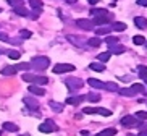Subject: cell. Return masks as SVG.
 Segmentation results:
<instances>
[{"instance_id":"obj_1","label":"cell","mask_w":147,"mask_h":136,"mask_svg":"<svg viewBox=\"0 0 147 136\" xmlns=\"http://www.w3.org/2000/svg\"><path fill=\"white\" fill-rule=\"evenodd\" d=\"M65 84L69 91H78V89H81L82 86H84V84H82V79L76 78V76H68V78L65 79Z\"/></svg>"},{"instance_id":"obj_2","label":"cell","mask_w":147,"mask_h":136,"mask_svg":"<svg viewBox=\"0 0 147 136\" xmlns=\"http://www.w3.org/2000/svg\"><path fill=\"white\" fill-rule=\"evenodd\" d=\"M29 65H31V68H36V70H45L50 65V60L47 57H36V58H32V62Z\"/></svg>"},{"instance_id":"obj_3","label":"cell","mask_w":147,"mask_h":136,"mask_svg":"<svg viewBox=\"0 0 147 136\" xmlns=\"http://www.w3.org/2000/svg\"><path fill=\"white\" fill-rule=\"evenodd\" d=\"M66 71H74V66L69 65V63H58V65L53 66V73H57V75H61Z\"/></svg>"},{"instance_id":"obj_4","label":"cell","mask_w":147,"mask_h":136,"mask_svg":"<svg viewBox=\"0 0 147 136\" xmlns=\"http://www.w3.org/2000/svg\"><path fill=\"white\" fill-rule=\"evenodd\" d=\"M121 125L125 128H134V127H138L139 122L136 117H131V115H126V117H123L121 118Z\"/></svg>"},{"instance_id":"obj_5","label":"cell","mask_w":147,"mask_h":136,"mask_svg":"<svg viewBox=\"0 0 147 136\" xmlns=\"http://www.w3.org/2000/svg\"><path fill=\"white\" fill-rule=\"evenodd\" d=\"M55 130H57V127L53 125L52 120H47V122H44L39 125V131H42V133H52Z\"/></svg>"},{"instance_id":"obj_6","label":"cell","mask_w":147,"mask_h":136,"mask_svg":"<svg viewBox=\"0 0 147 136\" xmlns=\"http://www.w3.org/2000/svg\"><path fill=\"white\" fill-rule=\"evenodd\" d=\"M76 24H78L81 29H86V31H91L92 28H94L92 20H78V21H76Z\"/></svg>"},{"instance_id":"obj_7","label":"cell","mask_w":147,"mask_h":136,"mask_svg":"<svg viewBox=\"0 0 147 136\" xmlns=\"http://www.w3.org/2000/svg\"><path fill=\"white\" fill-rule=\"evenodd\" d=\"M87 84L94 89H104L105 88V83L104 81H100V79H95V78H89L87 79Z\"/></svg>"},{"instance_id":"obj_8","label":"cell","mask_w":147,"mask_h":136,"mask_svg":"<svg viewBox=\"0 0 147 136\" xmlns=\"http://www.w3.org/2000/svg\"><path fill=\"white\" fill-rule=\"evenodd\" d=\"M28 91H29L31 94H34V96H44V94H45V89L40 88V86H36V84H31L29 88H28Z\"/></svg>"},{"instance_id":"obj_9","label":"cell","mask_w":147,"mask_h":136,"mask_svg":"<svg viewBox=\"0 0 147 136\" xmlns=\"http://www.w3.org/2000/svg\"><path fill=\"white\" fill-rule=\"evenodd\" d=\"M24 104H26L31 110H37V109H39L37 101H36V99H32V97H24Z\"/></svg>"},{"instance_id":"obj_10","label":"cell","mask_w":147,"mask_h":136,"mask_svg":"<svg viewBox=\"0 0 147 136\" xmlns=\"http://www.w3.org/2000/svg\"><path fill=\"white\" fill-rule=\"evenodd\" d=\"M134 24L139 28V29H147V20L142 16H138V18H134Z\"/></svg>"},{"instance_id":"obj_11","label":"cell","mask_w":147,"mask_h":136,"mask_svg":"<svg viewBox=\"0 0 147 136\" xmlns=\"http://www.w3.org/2000/svg\"><path fill=\"white\" fill-rule=\"evenodd\" d=\"M16 71L18 70L15 68V65H8V66H3V70L0 71V73H2L3 76H11V75H15Z\"/></svg>"},{"instance_id":"obj_12","label":"cell","mask_w":147,"mask_h":136,"mask_svg":"<svg viewBox=\"0 0 147 136\" xmlns=\"http://www.w3.org/2000/svg\"><path fill=\"white\" fill-rule=\"evenodd\" d=\"M118 92H120L121 96H126V97H133L134 94H136V92L133 91V88H120Z\"/></svg>"},{"instance_id":"obj_13","label":"cell","mask_w":147,"mask_h":136,"mask_svg":"<svg viewBox=\"0 0 147 136\" xmlns=\"http://www.w3.org/2000/svg\"><path fill=\"white\" fill-rule=\"evenodd\" d=\"M91 70L94 71H100V73H104L105 71V65L104 63H99V62H94V63H91V66H89Z\"/></svg>"},{"instance_id":"obj_14","label":"cell","mask_w":147,"mask_h":136,"mask_svg":"<svg viewBox=\"0 0 147 136\" xmlns=\"http://www.w3.org/2000/svg\"><path fill=\"white\" fill-rule=\"evenodd\" d=\"M94 114H99V115H102V117H110V115H112V110L104 109V107H95Z\"/></svg>"},{"instance_id":"obj_15","label":"cell","mask_w":147,"mask_h":136,"mask_svg":"<svg viewBox=\"0 0 147 136\" xmlns=\"http://www.w3.org/2000/svg\"><path fill=\"white\" fill-rule=\"evenodd\" d=\"M105 44H107L108 47H110V45H118L120 44V39H118V37H113V36H107V37H105Z\"/></svg>"},{"instance_id":"obj_16","label":"cell","mask_w":147,"mask_h":136,"mask_svg":"<svg viewBox=\"0 0 147 136\" xmlns=\"http://www.w3.org/2000/svg\"><path fill=\"white\" fill-rule=\"evenodd\" d=\"M13 12L16 15H20V16H28V15H29V12H28L26 7H15Z\"/></svg>"},{"instance_id":"obj_17","label":"cell","mask_w":147,"mask_h":136,"mask_svg":"<svg viewBox=\"0 0 147 136\" xmlns=\"http://www.w3.org/2000/svg\"><path fill=\"white\" fill-rule=\"evenodd\" d=\"M31 8H34L36 12H42V2L40 0H29Z\"/></svg>"},{"instance_id":"obj_18","label":"cell","mask_w":147,"mask_h":136,"mask_svg":"<svg viewBox=\"0 0 147 136\" xmlns=\"http://www.w3.org/2000/svg\"><path fill=\"white\" fill-rule=\"evenodd\" d=\"M84 99H87L89 102H99L100 101V96L97 92H89L87 96H84Z\"/></svg>"},{"instance_id":"obj_19","label":"cell","mask_w":147,"mask_h":136,"mask_svg":"<svg viewBox=\"0 0 147 136\" xmlns=\"http://www.w3.org/2000/svg\"><path fill=\"white\" fill-rule=\"evenodd\" d=\"M82 101H84V97H68V99H66V104H71V106H79Z\"/></svg>"},{"instance_id":"obj_20","label":"cell","mask_w":147,"mask_h":136,"mask_svg":"<svg viewBox=\"0 0 147 136\" xmlns=\"http://www.w3.org/2000/svg\"><path fill=\"white\" fill-rule=\"evenodd\" d=\"M3 130H7V131H18V125H15V123H10V122H5L3 123Z\"/></svg>"},{"instance_id":"obj_21","label":"cell","mask_w":147,"mask_h":136,"mask_svg":"<svg viewBox=\"0 0 147 136\" xmlns=\"http://www.w3.org/2000/svg\"><path fill=\"white\" fill-rule=\"evenodd\" d=\"M49 79L45 76H32V84H47Z\"/></svg>"},{"instance_id":"obj_22","label":"cell","mask_w":147,"mask_h":136,"mask_svg":"<svg viewBox=\"0 0 147 136\" xmlns=\"http://www.w3.org/2000/svg\"><path fill=\"white\" fill-rule=\"evenodd\" d=\"M117 135V130L115 128H107V130H102L97 136H115Z\"/></svg>"},{"instance_id":"obj_23","label":"cell","mask_w":147,"mask_h":136,"mask_svg":"<svg viewBox=\"0 0 147 136\" xmlns=\"http://www.w3.org/2000/svg\"><path fill=\"white\" fill-rule=\"evenodd\" d=\"M91 15H94V16H105V15H108V13H107L105 8H92Z\"/></svg>"},{"instance_id":"obj_24","label":"cell","mask_w":147,"mask_h":136,"mask_svg":"<svg viewBox=\"0 0 147 136\" xmlns=\"http://www.w3.org/2000/svg\"><path fill=\"white\" fill-rule=\"evenodd\" d=\"M104 89H107V91H112V92H118V84L117 83H112V81H108V83H105V88Z\"/></svg>"},{"instance_id":"obj_25","label":"cell","mask_w":147,"mask_h":136,"mask_svg":"<svg viewBox=\"0 0 147 136\" xmlns=\"http://www.w3.org/2000/svg\"><path fill=\"white\" fill-rule=\"evenodd\" d=\"M108 52L110 53H123L125 52V47H123V45H110V50H108Z\"/></svg>"},{"instance_id":"obj_26","label":"cell","mask_w":147,"mask_h":136,"mask_svg":"<svg viewBox=\"0 0 147 136\" xmlns=\"http://www.w3.org/2000/svg\"><path fill=\"white\" fill-rule=\"evenodd\" d=\"M49 106L52 107L55 112H61L63 110V104H60V102H55V101H50L49 102Z\"/></svg>"},{"instance_id":"obj_27","label":"cell","mask_w":147,"mask_h":136,"mask_svg":"<svg viewBox=\"0 0 147 136\" xmlns=\"http://www.w3.org/2000/svg\"><path fill=\"white\" fill-rule=\"evenodd\" d=\"M133 42L136 45H144V44H146V37H144V36H134Z\"/></svg>"},{"instance_id":"obj_28","label":"cell","mask_w":147,"mask_h":136,"mask_svg":"<svg viewBox=\"0 0 147 136\" xmlns=\"http://www.w3.org/2000/svg\"><path fill=\"white\" fill-rule=\"evenodd\" d=\"M139 76L144 79V83H147V66H139Z\"/></svg>"},{"instance_id":"obj_29","label":"cell","mask_w":147,"mask_h":136,"mask_svg":"<svg viewBox=\"0 0 147 136\" xmlns=\"http://www.w3.org/2000/svg\"><path fill=\"white\" fill-rule=\"evenodd\" d=\"M110 55H112L110 52H102V53H99V57H97V58H99L100 63H105V62L110 58Z\"/></svg>"},{"instance_id":"obj_30","label":"cell","mask_w":147,"mask_h":136,"mask_svg":"<svg viewBox=\"0 0 147 136\" xmlns=\"http://www.w3.org/2000/svg\"><path fill=\"white\" fill-rule=\"evenodd\" d=\"M87 44L91 45V47H99V45L102 44V41H100L99 37H92V39L87 41Z\"/></svg>"},{"instance_id":"obj_31","label":"cell","mask_w":147,"mask_h":136,"mask_svg":"<svg viewBox=\"0 0 147 136\" xmlns=\"http://www.w3.org/2000/svg\"><path fill=\"white\" fill-rule=\"evenodd\" d=\"M107 16H108V15H105V16H97L92 23H94V24H105V23H108Z\"/></svg>"},{"instance_id":"obj_32","label":"cell","mask_w":147,"mask_h":136,"mask_svg":"<svg viewBox=\"0 0 147 136\" xmlns=\"http://www.w3.org/2000/svg\"><path fill=\"white\" fill-rule=\"evenodd\" d=\"M20 36H21L23 39H29L31 36H32V32H31L29 29H21L20 31Z\"/></svg>"},{"instance_id":"obj_33","label":"cell","mask_w":147,"mask_h":136,"mask_svg":"<svg viewBox=\"0 0 147 136\" xmlns=\"http://www.w3.org/2000/svg\"><path fill=\"white\" fill-rule=\"evenodd\" d=\"M7 55H8L10 58H20V57H21V53L18 52V50H8Z\"/></svg>"},{"instance_id":"obj_34","label":"cell","mask_w":147,"mask_h":136,"mask_svg":"<svg viewBox=\"0 0 147 136\" xmlns=\"http://www.w3.org/2000/svg\"><path fill=\"white\" fill-rule=\"evenodd\" d=\"M113 29H115V31H125L126 29V24H125V23H115V24H113Z\"/></svg>"},{"instance_id":"obj_35","label":"cell","mask_w":147,"mask_h":136,"mask_svg":"<svg viewBox=\"0 0 147 136\" xmlns=\"http://www.w3.org/2000/svg\"><path fill=\"white\" fill-rule=\"evenodd\" d=\"M15 68H16V70H29L31 65H29V63H24V62H23V63H18V65H15Z\"/></svg>"},{"instance_id":"obj_36","label":"cell","mask_w":147,"mask_h":136,"mask_svg":"<svg viewBox=\"0 0 147 136\" xmlns=\"http://www.w3.org/2000/svg\"><path fill=\"white\" fill-rule=\"evenodd\" d=\"M68 39L71 41V42H74V44H76V47H81L82 39H78V37H74V36H68Z\"/></svg>"},{"instance_id":"obj_37","label":"cell","mask_w":147,"mask_h":136,"mask_svg":"<svg viewBox=\"0 0 147 136\" xmlns=\"http://www.w3.org/2000/svg\"><path fill=\"white\" fill-rule=\"evenodd\" d=\"M107 32H110V28H107V26H105V28H99V29H97V34H99V36H105Z\"/></svg>"},{"instance_id":"obj_38","label":"cell","mask_w":147,"mask_h":136,"mask_svg":"<svg viewBox=\"0 0 147 136\" xmlns=\"http://www.w3.org/2000/svg\"><path fill=\"white\" fill-rule=\"evenodd\" d=\"M131 88H133L134 92H144V86H142V84H133Z\"/></svg>"},{"instance_id":"obj_39","label":"cell","mask_w":147,"mask_h":136,"mask_svg":"<svg viewBox=\"0 0 147 136\" xmlns=\"http://www.w3.org/2000/svg\"><path fill=\"white\" fill-rule=\"evenodd\" d=\"M32 73H24V75H23V79H24V81H26V83H32Z\"/></svg>"},{"instance_id":"obj_40","label":"cell","mask_w":147,"mask_h":136,"mask_svg":"<svg viewBox=\"0 0 147 136\" xmlns=\"http://www.w3.org/2000/svg\"><path fill=\"white\" fill-rule=\"evenodd\" d=\"M8 3L13 5V8H15V7H23V2H21V0H8Z\"/></svg>"},{"instance_id":"obj_41","label":"cell","mask_w":147,"mask_h":136,"mask_svg":"<svg viewBox=\"0 0 147 136\" xmlns=\"http://www.w3.org/2000/svg\"><path fill=\"white\" fill-rule=\"evenodd\" d=\"M136 118L138 120H146L147 118V112H138V114H136Z\"/></svg>"},{"instance_id":"obj_42","label":"cell","mask_w":147,"mask_h":136,"mask_svg":"<svg viewBox=\"0 0 147 136\" xmlns=\"http://www.w3.org/2000/svg\"><path fill=\"white\" fill-rule=\"evenodd\" d=\"M136 3L141 5V7H147V0H136Z\"/></svg>"},{"instance_id":"obj_43","label":"cell","mask_w":147,"mask_h":136,"mask_svg":"<svg viewBox=\"0 0 147 136\" xmlns=\"http://www.w3.org/2000/svg\"><path fill=\"white\" fill-rule=\"evenodd\" d=\"M0 41H8V36L5 32H0Z\"/></svg>"},{"instance_id":"obj_44","label":"cell","mask_w":147,"mask_h":136,"mask_svg":"<svg viewBox=\"0 0 147 136\" xmlns=\"http://www.w3.org/2000/svg\"><path fill=\"white\" fill-rule=\"evenodd\" d=\"M81 135H82V136H89V131H86V130H82V131H81Z\"/></svg>"},{"instance_id":"obj_45","label":"cell","mask_w":147,"mask_h":136,"mask_svg":"<svg viewBox=\"0 0 147 136\" xmlns=\"http://www.w3.org/2000/svg\"><path fill=\"white\" fill-rule=\"evenodd\" d=\"M87 2H89V3H91V5H94V3H97L99 0H87Z\"/></svg>"},{"instance_id":"obj_46","label":"cell","mask_w":147,"mask_h":136,"mask_svg":"<svg viewBox=\"0 0 147 136\" xmlns=\"http://www.w3.org/2000/svg\"><path fill=\"white\" fill-rule=\"evenodd\" d=\"M65 2H68V3H76V0H65Z\"/></svg>"},{"instance_id":"obj_47","label":"cell","mask_w":147,"mask_h":136,"mask_svg":"<svg viewBox=\"0 0 147 136\" xmlns=\"http://www.w3.org/2000/svg\"><path fill=\"white\" fill-rule=\"evenodd\" d=\"M146 47H147V41H146Z\"/></svg>"},{"instance_id":"obj_48","label":"cell","mask_w":147,"mask_h":136,"mask_svg":"<svg viewBox=\"0 0 147 136\" xmlns=\"http://www.w3.org/2000/svg\"><path fill=\"white\" fill-rule=\"evenodd\" d=\"M0 136H2V131H0Z\"/></svg>"},{"instance_id":"obj_49","label":"cell","mask_w":147,"mask_h":136,"mask_svg":"<svg viewBox=\"0 0 147 136\" xmlns=\"http://www.w3.org/2000/svg\"><path fill=\"white\" fill-rule=\"evenodd\" d=\"M0 12H2V10H0Z\"/></svg>"}]
</instances>
